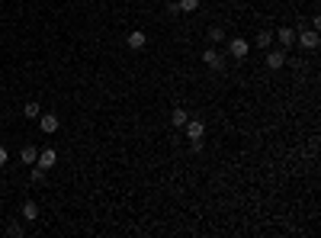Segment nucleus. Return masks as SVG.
Wrapping results in <instances>:
<instances>
[{
    "mask_svg": "<svg viewBox=\"0 0 321 238\" xmlns=\"http://www.w3.org/2000/svg\"><path fill=\"white\" fill-rule=\"evenodd\" d=\"M42 177H45V171H42V168H32V181H35V184H39Z\"/></svg>",
    "mask_w": 321,
    "mask_h": 238,
    "instance_id": "aec40b11",
    "label": "nucleus"
},
{
    "mask_svg": "<svg viewBox=\"0 0 321 238\" xmlns=\"http://www.w3.org/2000/svg\"><path fill=\"white\" fill-rule=\"evenodd\" d=\"M273 35H276V42H280V49H292V45H295V29L292 26H280L276 32H273Z\"/></svg>",
    "mask_w": 321,
    "mask_h": 238,
    "instance_id": "423d86ee",
    "label": "nucleus"
},
{
    "mask_svg": "<svg viewBox=\"0 0 321 238\" xmlns=\"http://www.w3.org/2000/svg\"><path fill=\"white\" fill-rule=\"evenodd\" d=\"M35 123H39V129L45 135H52V132H58V126H61V119H58L55 113H39V119H35Z\"/></svg>",
    "mask_w": 321,
    "mask_h": 238,
    "instance_id": "20e7f679",
    "label": "nucleus"
},
{
    "mask_svg": "<svg viewBox=\"0 0 321 238\" xmlns=\"http://www.w3.org/2000/svg\"><path fill=\"white\" fill-rule=\"evenodd\" d=\"M203 62H206L209 71H225V52H219V49H206V52H203Z\"/></svg>",
    "mask_w": 321,
    "mask_h": 238,
    "instance_id": "7ed1b4c3",
    "label": "nucleus"
},
{
    "mask_svg": "<svg viewBox=\"0 0 321 238\" xmlns=\"http://www.w3.org/2000/svg\"><path fill=\"white\" fill-rule=\"evenodd\" d=\"M39 113H42V106L35 100H29L26 106H23V116H26V119H39Z\"/></svg>",
    "mask_w": 321,
    "mask_h": 238,
    "instance_id": "2eb2a0df",
    "label": "nucleus"
},
{
    "mask_svg": "<svg viewBox=\"0 0 321 238\" xmlns=\"http://www.w3.org/2000/svg\"><path fill=\"white\" fill-rule=\"evenodd\" d=\"M264 62H267V68H270V71H280V68H286V49H273V45H270Z\"/></svg>",
    "mask_w": 321,
    "mask_h": 238,
    "instance_id": "f03ea898",
    "label": "nucleus"
},
{
    "mask_svg": "<svg viewBox=\"0 0 321 238\" xmlns=\"http://www.w3.org/2000/svg\"><path fill=\"white\" fill-rule=\"evenodd\" d=\"M125 45H129L132 52H138V49H145V45H148V35L141 32V29H132V32L125 35Z\"/></svg>",
    "mask_w": 321,
    "mask_h": 238,
    "instance_id": "1a4fd4ad",
    "label": "nucleus"
},
{
    "mask_svg": "<svg viewBox=\"0 0 321 238\" xmlns=\"http://www.w3.org/2000/svg\"><path fill=\"white\" fill-rule=\"evenodd\" d=\"M254 42L260 45V49H270V45H273V32H270V29H260Z\"/></svg>",
    "mask_w": 321,
    "mask_h": 238,
    "instance_id": "4468645a",
    "label": "nucleus"
},
{
    "mask_svg": "<svg viewBox=\"0 0 321 238\" xmlns=\"http://www.w3.org/2000/svg\"><path fill=\"white\" fill-rule=\"evenodd\" d=\"M177 7H180V13H193L199 10V0H177Z\"/></svg>",
    "mask_w": 321,
    "mask_h": 238,
    "instance_id": "dca6fc26",
    "label": "nucleus"
},
{
    "mask_svg": "<svg viewBox=\"0 0 321 238\" xmlns=\"http://www.w3.org/2000/svg\"><path fill=\"white\" fill-rule=\"evenodd\" d=\"M186 119H189V113L183 110V106H174V113H170V126H174V129H183V126H186Z\"/></svg>",
    "mask_w": 321,
    "mask_h": 238,
    "instance_id": "9b49d317",
    "label": "nucleus"
},
{
    "mask_svg": "<svg viewBox=\"0 0 321 238\" xmlns=\"http://www.w3.org/2000/svg\"><path fill=\"white\" fill-rule=\"evenodd\" d=\"M203 148H206L203 138H193V142H189V151H193V154H203Z\"/></svg>",
    "mask_w": 321,
    "mask_h": 238,
    "instance_id": "f3484780",
    "label": "nucleus"
},
{
    "mask_svg": "<svg viewBox=\"0 0 321 238\" xmlns=\"http://www.w3.org/2000/svg\"><path fill=\"white\" fill-rule=\"evenodd\" d=\"M206 39H209L212 45H222V42H225V29H222V26H209Z\"/></svg>",
    "mask_w": 321,
    "mask_h": 238,
    "instance_id": "ddd939ff",
    "label": "nucleus"
},
{
    "mask_svg": "<svg viewBox=\"0 0 321 238\" xmlns=\"http://www.w3.org/2000/svg\"><path fill=\"white\" fill-rule=\"evenodd\" d=\"M167 10H170V16H180V7H177V0H170Z\"/></svg>",
    "mask_w": 321,
    "mask_h": 238,
    "instance_id": "412c9836",
    "label": "nucleus"
},
{
    "mask_svg": "<svg viewBox=\"0 0 321 238\" xmlns=\"http://www.w3.org/2000/svg\"><path fill=\"white\" fill-rule=\"evenodd\" d=\"M183 132H186L189 142H193V138H203V135H206V123H203V119H186Z\"/></svg>",
    "mask_w": 321,
    "mask_h": 238,
    "instance_id": "0eeeda50",
    "label": "nucleus"
},
{
    "mask_svg": "<svg viewBox=\"0 0 321 238\" xmlns=\"http://www.w3.org/2000/svg\"><path fill=\"white\" fill-rule=\"evenodd\" d=\"M247 52H251V45H247V39H231V42H228V55L234 58V62H241V58H247Z\"/></svg>",
    "mask_w": 321,
    "mask_h": 238,
    "instance_id": "6e6552de",
    "label": "nucleus"
},
{
    "mask_svg": "<svg viewBox=\"0 0 321 238\" xmlns=\"http://www.w3.org/2000/svg\"><path fill=\"white\" fill-rule=\"evenodd\" d=\"M7 161H10V151H7L4 145H0V168H4V164H7Z\"/></svg>",
    "mask_w": 321,
    "mask_h": 238,
    "instance_id": "6ab92c4d",
    "label": "nucleus"
},
{
    "mask_svg": "<svg viewBox=\"0 0 321 238\" xmlns=\"http://www.w3.org/2000/svg\"><path fill=\"white\" fill-rule=\"evenodd\" d=\"M35 158H39V148H35V145H26V148L19 151V161L23 164H35Z\"/></svg>",
    "mask_w": 321,
    "mask_h": 238,
    "instance_id": "f8f14e48",
    "label": "nucleus"
},
{
    "mask_svg": "<svg viewBox=\"0 0 321 238\" xmlns=\"http://www.w3.org/2000/svg\"><path fill=\"white\" fill-rule=\"evenodd\" d=\"M7 232H10V235H23V225H19V222H10Z\"/></svg>",
    "mask_w": 321,
    "mask_h": 238,
    "instance_id": "a211bd4d",
    "label": "nucleus"
},
{
    "mask_svg": "<svg viewBox=\"0 0 321 238\" xmlns=\"http://www.w3.org/2000/svg\"><path fill=\"white\" fill-rule=\"evenodd\" d=\"M295 45H299V49H305V52H315L318 45H321L318 29H299V32H295Z\"/></svg>",
    "mask_w": 321,
    "mask_h": 238,
    "instance_id": "f257e3e1",
    "label": "nucleus"
},
{
    "mask_svg": "<svg viewBox=\"0 0 321 238\" xmlns=\"http://www.w3.org/2000/svg\"><path fill=\"white\" fill-rule=\"evenodd\" d=\"M39 212H42V209H39V203H35V200H26V203L19 206V216L26 219V222H35V219H39Z\"/></svg>",
    "mask_w": 321,
    "mask_h": 238,
    "instance_id": "9d476101",
    "label": "nucleus"
},
{
    "mask_svg": "<svg viewBox=\"0 0 321 238\" xmlns=\"http://www.w3.org/2000/svg\"><path fill=\"white\" fill-rule=\"evenodd\" d=\"M55 161H58V151H55V148H39V158H35V168H42V171H52V168H55Z\"/></svg>",
    "mask_w": 321,
    "mask_h": 238,
    "instance_id": "39448f33",
    "label": "nucleus"
}]
</instances>
